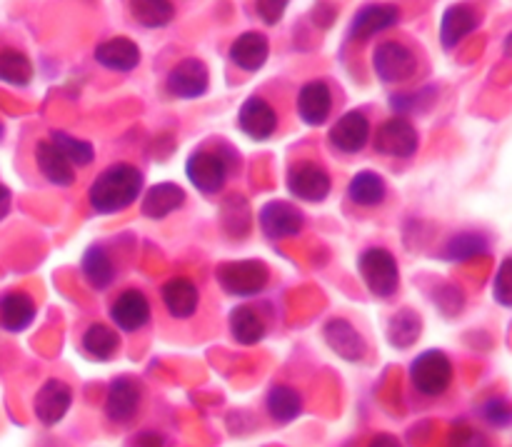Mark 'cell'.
Listing matches in <instances>:
<instances>
[{
  "mask_svg": "<svg viewBox=\"0 0 512 447\" xmlns=\"http://www.w3.org/2000/svg\"><path fill=\"white\" fill-rule=\"evenodd\" d=\"M10 213V190L0 185V220Z\"/></svg>",
  "mask_w": 512,
  "mask_h": 447,
  "instance_id": "b9f144b4",
  "label": "cell"
},
{
  "mask_svg": "<svg viewBox=\"0 0 512 447\" xmlns=\"http://www.w3.org/2000/svg\"><path fill=\"white\" fill-rule=\"evenodd\" d=\"M130 15L143 28H165L175 18L170 0H130Z\"/></svg>",
  "mask_w": 512,
  "mask_h": 447,
  "instance_id": "1f68e13d",
  "label": "cell"
},
{
  "mask_svg": "<svg viewBox=\"0 0 512 447\" xmlns=\"http://www.w3.org/2000/svg\"><path fill=\"white\" fill-rule=\"evenodd\" d=\"M143 193V173L130 163H115L93 180L88 203L95 213L113 215L130 208Z\"/></svg>",
  "mask_w": 512,
  "mask_h": 447,
  "instance_id": "6da1fadb",
  "label": "cell"
},
{
  "mask_svg": "<svg viewBox=\"0 0 512 447\" xmlns=\"http://www.w3.org/2000/svg\"><path fill=\"white\" fill-rule=\"evenodd\" d=\"M35 313V300L30 298L23 290H10L0 298V325H3L8 333H23L33 325Z\"/></svg>",
  "mask_w": 512,
  "mask_h": 447,
  "instance_id": "7402d4cb",
  "label": "cell"
},
{
  "mask_svg": "<svg viewBox=\"0 0 512 447\" xmlns=\"http://www.w3.org/2000/svg\"><path fill=\"white\" fill-rule=\"evenodd\" d=\"M35 163H38L40 175H43L50 185H58V188L73 185L75 168L65 160V155L60 153L50 140H40L38 143V148H35Z\"/></svg>",
  "mask_w": 512,
  "mask_h": 447,
  "instance_id": "cb8c5ba5",
  "label": "cell"
},
{
  "mask_svg": "<svg viewBox=\"0 0 512 447\" xmlns=\"http://www.w3.org/2000/svg\"><path fill=\"white\" fill-rule=\"evenodd\" d=\"M143 403V388L138 380L120 375L108 385L105 393V418L113 425H128L138 418Z\"/></svg>",
  "mask_w": 512,
  "mask_h": 447,
  "instance_id": "52a82bcc",
  "label": "cell"
},
{
  "mask_svg": "<svg viewBox=\"0 0 512 447\" xmlns=\"http://www.w3.org/2000/svg\"><path fill=\"white\" fill-rule=\"evenodd\" d=\"M260 230L268 235L270 240H283L293 238L303 230L305 218L295 205L285 203V200H270L268 205H263L258 215Z\"/></svg>",
  "mask_w": 512,
  "mask_h": 447,
  "instance_id": "7c38bea8",
  "label": "cell"
},
{
  "mask_svg": "<svg viewBox=\"0 0 512 447\" xmlns=\"http://www.w3.org/2000/svg\"><path fill=\"white\" fill-rule=\"evenodd\" d=\"M450 447H488V443H485V438L478 430L460 425V428H455L453 435H450Z\"/></svg>",
  "mask_w": 512,
  "mask_h": 447,
  "instance_id": "f35d334b",
  "label": "cell"
},
{
  "mask_svg": "<svg viewBox=\"0 0 512 447\" xmlns=\"http://www.w3.org/2000/svg\"><path fill=\"white\" fill-rule=\"evenodd\" d=\"M323 338L328 343V348L338 355L345 363H363L368 358V340L360 335V330H355L353 323L343 318H330L323 328Z\"/></svg>",
  "mask_w": 512,
  "mask_h": 447,
  "instance_id": "8fae6325",
  "label": "cell"
},
{
  "mask_svg": "<svg viewBox=\"0 0 512 447\" xmlns=\"http://www.w3.org/2000/svg\"><path fill=\"white\" fill-rule=\"evenodd\" d=\"M505 53L512 55V35L508 38V43H505Z\"/></svg>",
  "mask_w": 512,
  "mask_h": 447,
  "instance_id": "7bdbcfd3",
  "label": "cell"
},
{
  "mask_svg": "<svg viewBox=\"0 0 512 447\" xmlns=\"http://www.w3.org/2000/svg\"><path fill=\"white\" fill-rule=\"evenodd\" d=\"M95 60H98L105 70L130 73V70L138 68L140 48L135 45V40L125 38V35H118V38L103 40V43L95 48Z\"/></svg>",
  "mask_w": 512,
  "mask_h": 447,
  "instance_id": "44dd1931",
  "label": "cell"
},
{
  "mask_svg": "<svg viewBox=\"0 0 512 447\" xmlns=\"http://www.w3.org/2000/svg\"><path fill=\"white\" fill-rule=\"evenodd\" d=\"M290 0H258L255 8H258V15L263 18V23L278 25L283 20L285 10H288Z\"/></svg>",
  "mask_w": 512,
  "mask_h": 447,
  "instance_id": "74e56055",
  "label": "cell"
},
{
  "mask_svg": "<svg viewBox=\"0 0 512 447\" xmlns=\"http://www.w3.org/2000/svg\"><path fill=\"white\" fill-rule=\"evenodd\" d=\"M330 110H333V93H330L325 80H310V83L300 88L298 113L305 125L318 128V125H323L330 118Z\"/></svg>",
  "mask_w": 512,
  "mask_h": 447,
  "instance_id": "ac0fdd59",
  "label": "cell"
},
{
  "mask_svg": "<svg viewBox=\"0 0 512 447\" xmlns=\"http://www.w3.org/2000/svg\"><path fill=\"white\" fill-rule=\"evenodd\" d=\"M70 405H73V388L60 378L45 380L33 400L35 418H38L40 425H45V428H55V425L68 415Z\"/></svg>",
  "mask_w": 512,
  "mask_h": 447,
  "instance_id": "ba28073f",
  "label": "cell"
},
{
  "mask_svg": "<svg viewBox=\"0 0 512 447\" xmlns=\"http://www.w3.org/2000/svg\"><path fill=\"white\" fill-rule=\"evenodd\" d=\"M110 320L123 333H138L150 323V303L140 290H123L110 305Z\"/></svg>",
  "mask_w": 512,
  "mask_h": 447,
  "instance_id": "4fadbf2b",
  "label": "cell"
},
{
  "mask_svg": "<svg viewBox=\"0 0 512 447\" xmlns=\"http://www.w3.org/2000/svg\"><path fill=\"white\" fill-rule=\"evenodd\" d=\"M0 80L10 85H28L33 80V63L20 50H0Z\"/></svg>",
  "mask_w": 512,
  "mask_h": 447,
  "instance_id": "e575fe53",
  "label": "cell"
},
{
  "mask_svg": "<svg viewBox=\"0 0 512 447\" xmlns=\"http://www.w3.org/2000/svg\"><path fill=\"white\" fill-rule=\"evenodd\" d=\"M288 188L290 193L305 203H323L330 195L333 180H330L328 170L320 168L313 160H303V163L293 165L288 173Z\"/></svg>",
  "mask_w": 512,
  "mask_h": 447,
  "instance_id": "9c48e42d",
  "label": "cell"
},
{
  "mask_svg": "<svg viewBox=\"0 0 512 447\" xmlns=\"http://www.w3.org/2000/svg\"><path fill=\"white\" fill-rule=\"evenodd\" d=\"M0 138H3V125H0Z\"/></svg>",
  "mask_w": 512,
  "mask_h": 447,
  "instance_id": "ee69618b",
  "label": "cell"
},
{
  "mask_svg": "<svg viewBox=\"0 0 512 447\" xmlns=\"http://www.w3.org/2000/svg\"><path fill=\"white\" fill-rule=\"evenodd\" d=\"M485 253H488V238L485 235L460 233L448 240V245L443 250V258L453 260V263H465V260H473Z\"/></svg>",
  "mask_w": 512,
  "mask_h": 447,
  "instance_id": "836d02e7",
  "label": "cell"
},
{
  "mask_svg": "<svg viewBox=\"0 0 512 447\" xmlns=\"http://www.w3.org/2000/svg\"><path fill=\"white\" fill-rule=\"evenodd\" d=\"M80 270H83L90 288L95 290H105L115 280L113 260H110V255L105 253V248H100V245H90V248L85 250L83 260H80Z\"/></svg>",
  "mask_w": 512,
  "mask_h": 447,
  "instance_id": "f546056e",
  "label": "cell"
},
{
  "mask_svg": "<svg viewBox=\"0 0 512 447\" xmlns=\"http://www.w3.org/2000/svg\"><path fill=\"white\" fill-rule=\"evenodd\" d=\"M228 325L235 343L245 345V348L263 343L265 335H268V325H265L263 315L255 308H250V305H238V308L230 313Z\"/></svg>",
  "mask_w": 512,
  "mask_h": 447,
  "instance_id": "d4e9b609",
  "label": "cell"
},
{
  "mask_svg": "<svg viewBox=\"0 0 512 447\" xmlns=\"http://www.w3.org/2000/svg\"><path fill=\"white\" fill-rule=\"evenodd\" d=\"M478 23L480 15L475 13L470 5H450L443 13V20H440V43H443L445 48H455L460 40H465L470 33H475Z\"/></svg>",
  "mask_w": 512,
  "mask_h": 447,
  "instance_id": "603a6c76",
  "label": "cell"
},
{
  "mask_svg": "<svg viewBox=\"0 0 512 447\" xmlns=\"http://www.w3.org/2000/svg\"><path fill=\"white\" fill-rule=\"evenodd\" d=\"M493 298L498 300L503 308H512V258L503 260L498 268V273H495Z\"/></svg>",
  "mask_w": 512,
  "mask_h": 447,
  "instance_id": "8d00e7d4",
  "label": "cell"
},
{
  "mask_svg": "<svg viewBox=\"0 0 512 447\" xmlns=\"http://www.w3.org/2000/svg\"><path fill=\"white\" fill-rule=\"evenodd\" d=\"M238 125L250 140H270L278 130V113L265 98H248L238 113Z\"/></svg>",
  "mask_w": 512,
  "mask_h": 447,
  "instance_id": "2e32d148",
  "label": "cell"
},
{
  "mask_svg": "<svg viewBox=\"0 0 512 447\" xmlns=\"http://www.w3.org/2000/svg\"><path fill=\"white\" fill-rule=\"evenodd\" d=\"M368 447H403V443H400V440L395 438V435L378 433V435H373V438H370Z\"/></svg>",
  "mask_w": 512,
  "mask_h": 447,
  "instance_id": "60d3db41",
  "label": "cell"
},
{
  "mask_svg": "<svg viewBox=\"0 0 512 447\" xmlns=\"http://www.w3.org/2000/svg\"><path fill=\"white\" fill-rule=\"evenodd\" d=\"M265 410L278 425H290L303 413V395L290 385H273L265 395Z\"/></svg>",
  "mask_w": 512,
  "mask_h": 447,
  "instance_id": "83f0119b",
  "label": "cell"
},
{
  "mask_svg": "<svg viewBox=\"0 0 512 447\" xmlns=\"http://www.w3.org/2000/svg\"><path fill=\"white\" fill-rule=\"evenodd\" d=\"M398 20H400V10L395 8V5H388V3L365 5L363 10L355 13L353 23H350V35H353L355 40L375 38V35L383 33V30L398 25Z\"/></svg>",
  "mask_w": 512,
  "mask_h": 447,
  "instance_id": "d6986e66",
  "label": "cell"
},
{
  "mask_svg": "<svg viewBox=\"0 0 512 447\" xmlns=\"http://www.w3.org/2000/svg\"><path fill=\"white\" fill-rule=\"evenodd\" d=\"M358 270L363 283L368 285L375 298H393L400 285L398 260L385 248H368L360 253Z\"/></svg>",
  "mask_w": 512,
  "mask_h": 447,
  "instance_id": "3957f363",
  "label": "cell"
},
{
  "mask_svg": "<svg viewBox=\"0 0 512 447\" xmlns=\"http://www.w3.org/2000/svg\"><path fill=\"white\" fill-rule=\"evenodd\" d=\"M50 143L65 155V160H68L73 168H85V165H90L95 160V150L88 140H80L75 138V135L63 133V130H53V133H50Z\"/></svg>",
  "mask_w": 512,
  "mask_h": 447,
  "instance_id": "d6a6232c",
  "label": "cell"
},
{
  "mask_svg": "<svg viewBox=\"0 0 512 447\" xmlns=\"http://www.w3.org/2000/svg\"><path fill=\"white\" fill-rule=\"evenodd\" d=\"M223 290L235 298H253L268 288L270 273L260 260H235V263H223L215 273Z\"/></svg>",
  "mask_w": 512,
  "mask_h": 447,
  "instance_id": "277c9868",
  "label": "cell"
},
{
  "mask_svg": "<svg viewBox=\"0 0 512 447\" xmlns=\"http://www.w3.org/2000/svg\"><path fill=\"white\" fill-rule=\"evenodd\" d=\"M210 85L208 68H205L203 60L198 58H185L175 65L168 73V90L170 95L183 100H195L200 95H205Z\"/></svg>",
  "mask_w": 512,
  "mask_h": 447,
  "instance_id": "5bb4252c",
  "label": "cell"
},
{
  "mask_svg": "<svg viewBox=\"0 0 512 447\" xmlns=\"http://www.w3.org/2000/svg\"><path fill=\"white\" fill-rule=\"evenodd\" d=\"M185 203V190L175 183H158L145 193L143 198V215L150 220H163L170 213L183 208Z\"/></svg>",
  "mask_w": 512,
  "mask_h": 447,
  "instance_id": "4316f807",
  "label": "cell"
},
{
  "mask_svg": "<svg viewBox=\"0 0 512 447\" xmlns=\"http://www.w3.org/2000/svg\"><path fill=\"white\" fill-rule=\"evenodd\" d=\"M453 360L443 350H425L410 365V385L423 398H443L453 385Z\"/></svg>",
  "mask_w": 512,
  "mask_h": 447,
  "instance_id": "7a4b0ae2",
  "label": "cell"
},
{
  "mask_svg": "<svg viewBox=\"0 0 512 447\" xmlns=\"http://www.w3.org/2000/svg\"><path fill=\"white\" fill-rule=\"evenodd\" d=\"M420 333H423V320H420V315L415 313V310H398V313L390 318L388 340L393 348H410V345L418 343Z\"/></svg>",
  "mask_w": 512,
  "mask_h": 447,
  "instance_id": "4dcf8cb0",
  "label": "cell"
},
{
  "mask_svg": "<svg viewBox=\"0 0 512 447\" xmlns=\"http://www.w3.org/2000/svg\"><path fill=\"white\" fill-rule=\"evenodd\" d=\"M270 43L263 33L258 30H248V33L238 35L230 45V60L238 65L245 73H258L265 63H268Z\"/></svg>",
  "mask_w": 512,
  "mask_h": 447,
  "instance_id": "ffe728a7",
  "label": "cell"
},
{
  "mask_svg": "<svg viewBox=\"0 0 512 447\" xmlns=\"http://www.w3.org/2000/svg\"><path fill=\"white\" fill-rule=\"evenodd\" d=\"M373 70L383 83H408L418 73V55L398 40H385L375 48Z\"/></svg>",
  "mask_w": 512,
  "mask_h": 447,
  "instance_id": "5b68a950",
  "label": "cell"
},
{
  "mask_svg": "<svg viewBox=\"0 0 512 447\" xmlns=\"http://www.w3.org/2000/svg\"><path fill=\"white\" fill-rule=\"evenodd\" d=\"M330 145L345 155H355L368 145L370 140V120L360 110L340 115L335 125L330 128Z\"/></svg>",
  "mask_w": 512,
  "mask_h": 447,
  "instance_id": "9a60e30c",
  "label": "cell"
},
{
  "mask_svg": "<svg viewBox=\"0 0 512 447\" xmlns=\"http://www.w3.org/2000/svg\"><path fill=\"white\" fill-rule=\"evenodd\" d=\"M135 445L138 447H165V440H163V435L148 430V433H140L138 438H135Z\"/></svg>",
  "mask_w": 512,
  "mask_h": 447,
  "instance_id": "ab89813d",
  "label": "cell"
},
{
  "mask_svg": "<svg viewBox=\"0 0 512 447\" xmlns=\"http://www.w3.org/2000/svg\"><path fill=\"white\" fill-rule=\"evenodd\" d=\"M385 195H388V185H385L383 175L373 173V170H363L350 178L348 198L360 208H378L383 205Z\"/></svg>",
  "mask_w": 512,
  "mask_h": 447,
  "instance_id": "f1b7e54d",
  "label": "cell"
},
{
  "mask_svg": "<svg viewBox=\"0 0 512 447\" xmlns=\"http://www.w3.org/2000/svg\"><path fill=\"white\" fill-rule=\"evenodd\" d=\"M228 173V160L220 153H213V150H195L188 163H185L188 180L195 185V190L205 195L220 193L228 183Z\"/></svg>",
  "mask_w": 512,
  "mask_h": 447,
  "instance_id": "8992f818",
  "label": "cell"
},
{
  "mask_svg": "<svg viewBox=\"0 0 512 447\" xmlns=\"http://www.w3.org/2000/svg\"><path fill=\"white\" fill-rule=\"evenodd\" d=\"M80 348L95 363H110L120 350V338L115 328L105 323H93L85 328L83 338H80Z\"/></svg>",
  "mask_w": 512,
  "mask_h": 447,
  "instance_id": "484cf974",
  "label": "cell"
},
{
  "mask_svg": "<svg viewBox=\"0 0 512 447\" xmlns=\"http://www.w3.org/2000/svg\"><path fill=\"white\" fill-rule=\"evenodd\" d=\"M483 420L493 428H510L512 425V405L505 398H490L483 403L480 410Z\"/></svg>",
  "mask_w": 512,
  "mask_h": 447,
  "instance_id": "d590c367",
  "label": "cell"
},
{
  "mask_svg": "<svg viewBox=\"0 0 512 447\" xmlns=\"http://www.w3.org/2000/svg\"><path fill=\"white\" fill-rule=\"evenodd\" d=\"M418 143V130L405 118H390L375 130V150L390 158H413Z\"/></svg>",
  "mask_w": 512,
  "mask_h": 447,
  "instance_id": "30bf717a",
  "label": "cell"
},
{
  "mask_svg": "<svg viewBox=\"0 0 512 447\" xmlns=\"http://www.w3.org/2000/svg\"><path fill=\"white\" fill-rule=\"evenodd\" d=\"M160 298L175 320H190L200 308V290L190 278H170L160 290Z\"/></svg>",
  "mask_w": 512,
  "mask_h": 447,
  "instance_id": "e0dca14e",
  "label": "cell"
}]
</instances>
